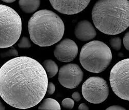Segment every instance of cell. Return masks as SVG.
Masks as SVG:
<instances>
[{
	"label": "cell",
	"instance_id": "12",
	"mask_svg": "<svg viewBox=\"0 0 129 110\" xmlns=\"http://www.w3.org/2000/svg\"><path fill=\"white\" fill-rule=\"evenodd\" d=\"M40 4V0H19L20 8L26 14L35 12L39 8Z\"/></svg>",
	"mask_w": 129,
	"mask_h": 110
},
{
	"label": "cell",
	"instance_id": "2",
	"mask_svg": "<svg viewBox=\"0 0 129 110\" xmlns=\"http://www.w3.org/2000/svg\"><path fill=\"white\" fill-rule=\"evenodd\" d=\"M92 19L96 29L102 33L115 35L129 26L128 0H98L92 11Z\"/></svg>",
	"mask_w": 129,
	"mask_h": 110
},
{
	"label": "cell",
	"instance_id": "9",
	"mask_svg": "<svg viewBox=\"0 0 129 110\" xmlns=\"http://www.w3.org/2000/svg\"><path fill=\"white\" fill-rule=\"evenodd\" d=\"M91 0H49L55 10L65 15H74L84 11Z\"/></svg>",
	"mask_w": 129,
	"mask_h": 110
},
{
	"label": "cell",
	"instance_id": "19",
	"mask_svg": "<svg viewBox=\"0 0 129 110\" xmlns=\"http://www.w3.org/2000/svg\"><path fill=\"white\" fill-rule=\"evenodd\" d=\"M56 90V87H55L54 84L51 82L48 83L47 87V92L48 94V95H52L55 92Z\"/></svg>",
	"mask_w": 129,
	"mask_h": 110
},
{
	"label": "cell",
	"instance_id": "20",
	"mask_svg": "<svg viewBox=\"0 0 129 110\" xmlns=\"http://www.w3.org/2000/svg\"><path fill=\"white\" fill-rule=\"evenodd\" d=\"M123 43L124 45L125 48L126 50L128 51L129 50V33L127 32L124 36L123 39Z\"/></svg>",
	"mask_w": 129,
	"mask_h": 110
},
{
	"label": "cell",
	"instance_id": "4",
	"mask_svg": "<svg viewBox=\"0 0 129 110\" xmlns=\"http://www.w3.org/2000/svg\"><path fill=\"white\" fill-rule=\"evenodd\" d=\"M113 59L111 50L105 43L94 40L83 46L79 55L81 66L86 70L99 73L104 71Z\"/></svg>",
	"mask_w": 129,
	"mask_h": 110
},
{
	"label": "cell",
	"instance_id": "1",
	"mask_svg": "<svg viewBox=\"0 0 129 110\" xmlns=\"http://www.w3.org/2000/svg\"><path fill=\"white\" fill-rule=\"evenodd\" d=\"M48 83L43 66L30 57L13 58L0 68V96L15 108L27 109L39 104Z\"/></svg>",
	"mask_w": 129,
	"mask_h": 110
},
{
	"label": "cell",
	"instance_id": "22",
	"mask_svg": "<svg viewBox=\"0 0 129 110\" xmlns=\"http://www.w3.org/2000/svg\"><path fill=\"white\" fill-rule=\"evenodd\" d=\"M107 110H124L126 109L125 108L121 106H119L118 105H114L110 106L106 108Z\"/></svg>",
	"mask_w": 129,
	"mask_h": 110
},
{
	"label": "cell",
	"instance_id": "3",
	"mask_svg": "<svg viewBox=\"0 0 129 110\" xmlns=\"http://www.w3.org/2000/svg\"><path fill=\"white\" fill-rule=\"evenodd\" d=\"M30 39L41 47H49L62 38L65 26L58 15L48 10L35 13L28 22Z\"/></svg>",
	"mask_w": 129,
	"mask_h": 110
},
{
	"label": "cell",
	"instance_id": "6",
	"mask_svg": "<svg viewBox=\"0 0 129 110\" xmlns=\"http://www.w3.org/2000/svg\"><path fill=\"white\" fill-rule=\"evenodd\" d=\"M114 93L120 98L129 100V59L118 62L112 68L109 76Z\"/></svg>",
	"mask_w": 129,
	"mask_h": 110
},
{
	"label": "cell",
	"instance_id": "21",
	"mask_svg": "<svg viewBox=\"0 0 129 110\" xmlns=\"http://www.w3.org/2000/svg\"><path fill=\"white\" fill-rule=\"evenodd\" d=\"M72 99L76 102H79L81 99V97L80 95V94L78 91H75L74 92L72 95Z\"/></svg>",
	"mask_w": 129,
	"mask_h": 110
},
{
	"label": "cell",
	"instance_id": "15",
	"mask_svg": "<svg viewBox=\"0 0 129 110\" xmlns=\"http://www.w3.org/2000/svg\"><path fill=\"white\" fill-rule=\"evenodd\" d=\"M109 43L112 48L116 51H119L121 48L122 41L121 38L118 37L112 38L109 40Z\"/></svg>",
	"mask_w": 129,
	"mask_h": 110
},
{
	"label": "cell",
	"instance_id": "13",
	"mask_svg": "<svg viewBox=\"0 0 129 110\" xmlns=\"http://www.w3.org/2000/svg\"><path fill=\"white\" fill-rule=\"evenodd\" d=\"M42 66L46 72L48 78H52L56 76L59 71V67L56 63L51 59L45 60Z\"/></svg>",
	"mask_w": 129,
	"mask_h": 110
},
{
	"label": "cell",
	"instance_id": "14",
	"mask_svg": "<svg viewBox=\"0 0 129 110\" xmlns=\"http://www.w3.org/2000/svg\"><path fill=\"white\" fill-rule=\"evenodd\" d=\"M40 110H60L61 106L57 100L52 98L45 99L39 106Z\"/></svg>",
	"mask_w": 129,
	"mask_h": 110
},
{
	"label": "cell",
	"instance_id": "24",
	"mask_svg": "<svg viewBox=\"0 0 129 110\" xmlns=\"http://www.w3.org/2000/svg\"><path fill=\"white\" fill-rule=\"evenodd\" d=\"M2 1L5 2V3H11L13 2H14L15 1H16V0H1Z\"/></svg>",
	"mask_w": 129,
	"mask_h": 110
},
{
	"label": "cell",
	"instance_id": "25",
	"mask_svg": "<svg viewBox=\"0 0 129 110\" xmlns=\"http://www.w3.org/2000/svg\"><path fill=\"white\" fill-rule=\"evenodd\" d=\"M5 109V106L3 104V103L0 101V110H4Z\"/></svg>",
	"mask_w": 129,
	"mask_h": 110
},
{
	"label": "cell",
	"instance_id": "23",
	"mask_svg": "<svg viewBox=\"0 0 129 110\" xmlns=\"http://www.w3.org/2000/svg\"><path fill=\"white\" fill-rule=\"evenodd\" d=\"M79 110H89V107L85 103H81L78 106Z\"/></svg>",
	"mask_w": 129,
	"mask_h": 110
},
{
	"label": "cell",
	"instance_id": "8",
	"mask_svg": "<svg viewBox=\"0 0 129 110\" xmlns=\"http://www.w3.org/2000/svg\"><path fill=\"white\" fill-rule=\"evenodd\" d=\"M84 78V72L76 64L70 63L62 66L59 70L58 80L63 87L69 89L77 87Z\"/></svg>",
	"mask_w": 129,
	"mask_h": 110
},
{
	"label": "cell",
	"instance_id": "16",
	"mask_svg": "<svg viewBox=\"0 0 129 110\" xmlns=\"http://www.w3.org/2000/svg\"><path fill=\"white\" fill-rule=\"evenodd\" d=\"M18 46L20 49H28L31 47V43L27 37L23 36L18 42Z\"/></svg>",
	"mask_w": 129,
	"mask_h": 110
},
{
	"label": "cell",
	"instance_id": "17",
	"mask_svg": "<svg viewBox=\"0 0 129 110\" xmlns=\"http://www.w3.org/2000/svg\"><path fill=\"white\" fill-rule=\"evenodd\" d=\"M62 105L64 108L72 109L73 108L75 105L74 100L69 98H66L62 101Z\"/></svg>",
	"mask_w": 129,
	"mask_h": 110
},
{
	"label": "cell",
	"instance_id": "11",
	"mask_svg": "<svg viewBox=\"0 0 129 110\" xmlns=\"http://www.w3.org/2000/svg\"><path fill=\"white\" fill-rule=\"evenodd\" d=\"M76 37L82 41H88L94 39L96 36L94 27L90 21L84 20L79 21L74 31Z\"/></svg>",
	"mask_w": 129,
	"mask_h": 110
},
{
	"label": "cell",
	"instance_id": "18",
	"mask_svg": "<svg viewBox=\"0 0 129 110\" xmlns=\"http://www.w3.org/2000/svg\"><path fill=\"white\" fill-rule=\"evenodd\" d=\"M18 51L13 47H11V48L4 52V54H2V57H12V56H18Z\"/></svg>",
	"mask_w": 129,
	"mask_h": 110
},
{
	"label": "cell",
	"instance_id": "5",
	"mask_svg": "<svg viewBox=\"0 0 129 110\" xmlns=\"http://www.w3.org/2000/svg\"><path fill=\"white\" fill-rule=\"evenodd\" d=\"M22 32L20 16L13 8L0 4V48L12 47Z\"/></svg>",
	"mask_w": 129,
	"mask_h": 110
},
{
	"label": "cell",
	"instance_id": "7",
	"mask_svg": "<svg viewBox=\"0 0 129 110\" xmlns=\"http://www.w3.org/2000/svg\"><path fill=\"white\" fill-rule=\"evenodd\" d=\"M84 98L90 103L100 104L105 101L109 95L107 82L99 77H91L83 83L81 88Z\"/></svg>",
	"mask_w": 129,
	"mask_h": 110
},
{
	"label": "cell",
	"instance_id": "10",
	"mask_svg": "<svg viewBox=\"0 0 129 110\" xmlns=\"http://www.w3.org/2000/svg\"><path fill=\"white\" fill-rule=\"evenodd\" d=\"M78 53L77 45L73 40L66 38L59 42L53 51L54 57L62 62H70L77 57Z\"/></svg>",
	"mask_w": 129,
	"mask_h": 110
}]
</instances>
